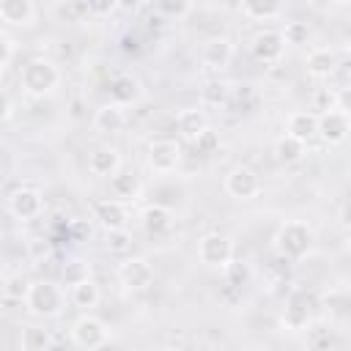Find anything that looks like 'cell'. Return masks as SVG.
Returning a JSON list of instances; mask_svg holds the SVG:
<instances>
[{
	"mask_svg": "<svg viewBox=\"0 0 351 351\" xmlns=\"http://www.w3.org/2000/svg\"><path fill=\"white\" fill-rule=\"evenodd\" d=\"M19 85L33 99L52 96L60 85V69L49 58H30L19 71Z\"/></svg>",
	"mask_w": 351,
	"mask_h": 351,
	"instance_id": "cell-1",
	"label": "cell"
},
{
	"mask_svg": "<svg viewBox=\"0 0 351 351\" xmlns=\"http://www.w3.org/2000/svg\"><path fill=\"white\" fill-rule=\"evenodd\" d=\"M313 241H315V233H313V228H310L307 222H302V219H291V222L280 225V230L274 233V250H277V255L285 258V261H299V258H304V255L310 252Z\"/></svg>",
	"mask_w": 351,
	"mask_h": 351,
	"instance_id": "cell-2",
	"label": "cell"
},
{
	"mask_svg": "<svg viewBox=\"0 0 351 351\" xmlns=\"http://www.w3.org/2000/svg\"><path fill=\"white\" fill-rule=\"evenodd\" d=\"M25 304H27V310L36 318H55V315L63 313L66 296H63V291H60L58 282H52V280H36V282H30V291L25 296Z\"/></svg>",
	"mask_w": 351,
	"mask_h": 351,
	"instance_id": "cell-3",
	"label": "cell"
},
{
	"mask_svg": "<svg viewBox=\"0 0 351 351\" xmlns=\"http://www.w3.org/2000/svg\"><path fill=\"white\" fill-rule=\"evenodd\" d=\"M197 258L208 269H228L233 261V241L225 233H206L197 241Z\"/></svg>",
	"mask_w": 351,
	"mask_h": 351,
	"instance_id": "cell-4",
	"label": "cell"
},
{
	"mask_svg": "<svg viewBox=\"0 0 351 351\" xmlns=\"http://www.w3.org/2000/svg\"><path fill=\"white\" fill-rule=\"evenodd\" d=\"M145 162L154 173L167 176L181 165V145L176 140H154V143H148Z\"/></svg>",
	"mask_w": 351,
	"mask_h": 351,
	"instance_id": "cell-5",
	"label": "cell"
},
{
	"mask_svg": "<svg viewBox=\"0 0 351 351\" xmlns=\"http://www.w3.org/2000/svg\"><path fill=\"white\" fill-rule=\"evenodd\" d=\"M71 343L77 348H85V351L101 348L107 343V326L96 315H80L71 324Z\"/></svg>",
	"mask_w": 351,
	"mask_h": 351,
	"instance_id": "cell-6",
	"label": "cell"
},
{
	"mask_svg": "<svg viewBox=\"0 0 351 351\" xmlns=\"http://www.w3.org/2000/svg\"><path fill=\"white\" fill-rule=\"evenodd\" d=\"M225 192L236 200H252L261 192V178L252 167L247 165H236L228 176H225Z\"/></svg>",
	"mask_w": 351,
	"mask_h": 351,
	"instance_id": "cell-7",
	"label": "cell"
},
{
	"mask_svg": "<svg viewBox=\"0 0 351 351\" xmlns=\"http://www.w3.org/2000/svg\"><path fill=\"white\" fill-rule=\"evenodd\" d=\"M351 132V121H348V112L332 107L326 112L318 115V132L315 137H321L326 145H340Z\"/></svg>",
	"mask_w": 351,
	"mask_h": 351,
	"instance_id": "cell-8",
	"label": "cell"
},
{
	"mask_svg": "<svg viewBox=\"0 0 351 351\" xmlns=\"http://www.w3.org/2000/svg\"><path fill=\"white\" fill-rule=\"evenodd\" d=\"M118 280L129 291H145L154 282V266L145 258H123L118 266Z\"/></svg>",
	"mask_w": 351,
	"mask_h": 351,
	"instance_id": "cell-9",
	"label": "cell"
},
{
	"mask_svg": "<svg viewBox=\"0 0 351 351\" xmlns=\"http://www.w3.org/2000/svg\"><path fill=\"white\" fill-rule=\"evenodd\" d=\"M255 60L261 63H277L285 52V41L280 36V30H261L252 36V44H250Z\"/></svg>",
	"mask_w": 351,
	"mask_h": 351,
	"instance_id": "cell-10",
	"label": "cell"
},
{
	"mask_svg": "<svg viewBox=\"0 0 351 351\" xmlns=\"http://www.w3.org/2000/svg\"><path fill=\"white\" fill-rule=\"evenodd\" d=\"M310 324V296L304 291H293L282 310V326L291 332H302Z\"/></svg>",
	"mask_w": 351,
	"mask_h": 351,
	"instance_id": "cell-11",
	"label": "cell"
},
{
	"mask_svg": "<svg viewBox=\"0 0 351 351\" xmlns=\"http://www.w3.org/2000/svg\"><path fill=\"white\" fill-rule=\"evenodd\" d=\"M44 208V200H41V192L38 189H30V186H22L16 192H11L8 197V211L16 217V219H36Z\"/></svg>",
	"mask_w": 351,
	"mask_h": 351,
	"instance_id": "cell-12",
	"label": "cell"
},
{
	"mask_svg": "<svg viewBox=\"0 0 351 351\" xmlns=\"http://www.w3.org/2000/svg\"><path fill=\"white\" fill-rule=\"evenodd\" d=\"M93 217L99 219V225H101L104 230H121V228H126V222H129L126 206H123L121 200H115V197L99 200V203L93 206Z\"/></svg>",
	"mask_w": 351,
	"mask_h": 351,
	"instance_id": "cell-13",
	"label": "cell"
},
{
	"mask_svg": "<svg viewBox=\"0 0 351 351\" xmlns=\"http://www.w3.org/2000/svg\"><path fill=\"white\" fill-rule=\"evenodd\" d=\"M200 60H203L206 69H217V71L225 69L233 60V44H230V38H225V36L208 38L203 44V49H200Z\"/></svg>",
	"mask_w": 351,
	"mask_h": 351,
	"instance_id": "cell-14",
	"label": "cell"
},
{
	"mask_svg": "<svg viewBox=\"0 0 351 351\" xmlns=\"http://www.w3.org/2000/svg\"><path fill=\"white\" fill-rule=\"evenodd\" d=\"M0 19L14 27H30V25H36V5L30 0H3Z\"/></svg>",
	"mask_w": 351,
	"mask_h": 351,
	"instance_id": "cell-15",
	"label": "cell"
},
{
	"mask_svg": "<svg viewBox=\"0 0 351 351\" xmlns=\"http://www.w3.org/2000/svg\"><path fill=\"white\" fill-rule=\"evenodd\" d=\"M335 69H337V52L329 47H315L304 58V71L315 80H326Z\"/></svg>",
	"mask_w": 351,
	"mask_h": 351,
	"instance_id": "cell-16",
	"label": "cell"
},
{
	"mask_svg": "<svg viewBox=\"0 0 351 351\" xmlns=\"http://www.w3.org/2000/svg\"><path fill=\"white\" fill-rule=\"evenodd\" d=\"M88 170H90L93 176H101V178L115 176V173L121 170V154H118V148H112V145H99L96 151H90V156H88Z\"/></svg>",
	"mask_w": 351,
	"mask_h": 351,
	"instance_id": "cell-17",
	"label": "cell"
},
{
	"mask_svg": "<svg viewBox=\"0 0 351 351\" xmlns=\"http://www.w3.org/2000/svg\"><path fill=\"white\" fill-rule=\"evenodd\" d=\"M140 225H143L145 233L159 236V233L170 230V225H173V211H170L167 206H162V203H148V206H143V211H140Z\"/></svg>",
	"mask_w": 351,
	"mask_h": 351,
	"instance_id": "cell-18",
	"label": "cell"
},
{
	"mask_svg": "<svg viewBox=\"0 0 351 351\" xmlns=\"http://www.w3.org/2000/svg\"><path fill=\"white\" fill-rule=\"evenodd\" d=\"M315 132H318V115H315V112H310V110H296V112L288 115L285 134H291V137H296V140H302V143L307 145V143L315 137Z\"/></svg>",
	"mask_w": 351,
	"mask_h": 351,
	"instance_id": "cell-19",
	"label": "cell"
},
{
	"mask_svg": "<svg viewBox=\"0 0 351 351\" xmlns=\"http://www.w3.org/2000/svg\"><path fill=\"white\" fill-rule=\"evenodd\" d=\"M176 126H178V132H181L184 140L195 143V140L208 129V118H206L203 110H197V107H186V110H181V112L176 115Z\"/></svg>",
	"mask_w": 351,
	"mask_h": 351,
	"instance_id": "cell-20",
	"label": "cell"
},
{
	"mask_svg": "<svg viewBox=\"0 0 351 351\" xmlns=\"http://www.w3.org/2000/svg\"><path fill=\"white\" fill-rule=\"evenodd\" d=\"M93 126L99 129V132H104V134H118L123 126H126V112H123V107L121 104H101L99 110H96V115H93Z\"/></svg>",
	"mask_w": 351,
	"mask_h": 351,
	"instance_id": "cell-21",
	"label": "cell"
},
{
	"mask_svg": "<svg viewBox=\"0 0 351 351\" xmlns=\"http://www.w3.org/2000/svg\"><path fill=\"white\" fill-rule=\"evenodd\" d=\"M140 82L132 77V74H115L110 80V96H112V104H132L140 99Z\"/></svg>",
	"mask_w": 351,
	"mask_h": 351,
	"instance_id": "cell-22",
	"label": "cell"
},
{
	"mask_svg": "<svg viewBox=\"0 0 351 351\" xmlns=\"http://www.w3.org/2000/svg\"><path fill=\"white\" fill-rule=\"evenodd\" d=\"M110 192L115 195V200H132V197H137V192H140V181H137V176L132 173V170H118L115 176H110Z\"/></svg>",
	"mask_w": 351,
	"mask_h": 351,
	"instance_id": "cell-23",
	"label": "cell"
},
{
	"mask_svg": "<svg viewBox=\"0 0 351 351\" xmlns=\"http://www.w3.org/2000/svg\"><path fill=\"white\" fill-rule=\"evenodd\" d=\"M241 14L252 22H269L282 14V5L274 0H250V3H241Z\"/></svg>",
	"mask_w": 351,
	"mask_h": 351,
	"instance_id": "cell-24",
	"label": "cell"
},
{
	"mask_svg": "<svg viewBox=\"0 0 351 351\" xmlns=\"http://www.w3.org/2000/svg\"><path fill=\"white\" fill-rule=\"evenodd\" d=\"M99 299H101V291H99L96 280L85 277V280H80V282L71 285V302H74L77 307H85V310H88V307H96Z\"/></svg>",
	"mask_w": 351,
	"mask_h": 351,
	"instance_id": "cell-25",
	"label": "cell"
},
{
	"mask_svg": "<svg viewBox=\"0 0 351 351\" xmlns=\"http://www.w3.org/2000/svg\"><path fill=\"white\" fill-rule=\"evenodd\" d=\"M274 154H277V159H280V162L293 165V162H299V159L307 154V145H304L302 140L291 137V134H282V137L274 143Z\"/></svg>",
	"mask_w": 351,
	"mask_h": 351,
	"instance_id": "cell-26",
	"label": "cell"
},
{
	"mask_svg": "<svg viewBox=\"0 0 351 351\" xmlns=\"http://www.w3.org/2000/svg\"><path fill=\"white\" fill-rule=\"evenodd\" d=\"M228 99H230V85L222 80H208L200 88V101L206 107H222V104H228Z\"/></svg>",
	"mask_w": 351,
	"mask_h": 351,
	"instance_id": "cell-27",
	"label": "cell"
},
{
	"mask_svg": "<svg viewBox=\"0 0 351 351\" xmlns=\"http://www.w3.org/2000/svg\"><path fill=\"white\" fill-rule=\"evenodd\" d=\"M104 247H107L110 255H121V258H126V255L132 252V233H129L126 228H121V230H107V241H104Z\"/></svg>",
	"mask_w": 351,
	"mask_h": 351,
	"instance_id": "cell-28",
	"label": "cell"
},
{
	"mask_svg": "<svg viewBox=\"0 0 351 351\" xmlns=\"http://www.w3.org/2000/svg\"><path fill=\"white\" fill-rule=\"evenodd\" d=\"M27 291H30V280L25 274H8L3 282V296L8 302H25Z\"/></svg>",
	"mask_w": 351,
	"mask_h": 351,
	"instance_id": "cell-29",
	"label": "cell"
},
{
	"mask_svg": "<svg viewBox=\"0 0 351 351\" xmlns=\"http://www.w3.org/2000/svg\"><path fill=\"white\" fill-rule=\"evenodd\" d=\"M49 346V335L41 326H25L22 332V348L25 351H44Z\"/></svg>",
	"mask_w": 351,
	"mask_h": 351,
	"instance_id": "cell-30",
	"label": "cell"
},
{
	"mask_svg": "<svg viewBox=\"0 0 351 351\" xmlns=\"http://www.w3.org/2000/svg\"><path fill=\"white\" fill-rule=\"evenodd\" d=\"M192 145H195V151H197L200 156H211V154H217V151H219V132H214V129L208 126V129H206V132H203Z\"/></svg>",
	"mask_w": 351,
	"mask_h": 351,
	"instance_id": "cell-31",
	"label": "cell"
},
{
	"mask_svg": "<svg viewBox=\"0 0 351 351\" xmlns=\"http://www.w3.org/2000/svg\"><path fill=\"white\" fill-rule=\"evenodd\" d=\"M280 36H282L285 44H307V38H310V27H307V22H288L285 30H282Z\"/></svg>",
	"mask_w": 351,
	"mask_h": 351,
	"instance_id": "cell-32",
	"label": "cell"
},
{
	"mask_svg": "<svg viewBox=\"0 0 351 351\" xmlns=\"http://www.w3.org/2000/svg\"><path fill=\"white\" fill-rule=\"evenodd\" d=\"M63 277H66L69 285H74V282H80V280H85V277H90V274H88L85 261H71V263L63 266Z\"/></svg>",
	"mask_w": 351,
	"mask_h": 351,
	"instance_id": "cell-33",
	"label": "cell"
},
{
	"mask_svg": "<svg viewBox=\"0 0 351 351\" xmlns=\"http://www.w3.org/2000/svg\"><path fill=\"white\" fill-rule=\"evenodd\" d=\"M49 241L47 239H30L27 241V255L33 258V261H44V258H49Z\"/></svg>",
	"mask_w": 351,
	"mask_h": 351,
	"instance_id": "cell-34",
	"label": "cell"
},
{
	"mask_svg": "<svg viewBox=\"0 0 351 351\" xmlns=\"http://www.w3.org/2000/svg\"><path fill=\"white\" fill-rule=\"evenodd\" d=\"M162 14H170V16H184V14H189V3H170V0H162L159 5H156Z\"/></svg>",
	"mask_w": 351,
	"mask_h": 351,
	"instance_id": "cell-35",
	"label": "cell"
},
{
	"mask_svg": "<svg viewBox=\"0 0 351 351\" xmlns=\"http://www.w3.org/2000/svg\"><path fill=\"white\" fill-rule=\"evenodd\" d=\"M247 277H250V269H247V266H241V269H239V266H233V263L228 266V285L241 288V282H244Z\"/></svg>",
	"mask_w": 351,
	"mask_h": 351,
	"instance_id": "cell-36",
	"label": "cell"
},
{
	"mask_svg": "<svg viewBox=\"0 0 351 351\" xmlns=\"http://www.w3.org/2000/svg\"><path fill=\"white\" fill-rule=\"evenodd\" d=\"M14 115V101L5 90H0V121H8Z\"/></svg>",
	"mask_w": 351,
	"mask_h": 351,
	"instance_id": "cell-37",
	"label": "cell"
},
{
	"mask_svg": "<svg viewBox=\"0 0 351 351\" xmlns=\"http://www.w3.org/2000/svg\"><path fill=\"white\" fill-rule=\"evenodd\" d=\"M11 55H14V47H11V41H8L5 36H0V71L8 66Z\"/></svg>",
	"mask_w": 351,
	"mask_h": 351,
	"instance_id": "cell-38",
	"label": "cell"
},
{
	"mask_svg": "<svg viewBox=\"0 0 351 351\" xmlns=\"http://www.w3.org/2000/svg\"><path fill=\"white\" fill-rule=\"evenodd\" d=\"M165 351H184V348H176V346H170V348H165Z\"/></svg>",
	"mask_w": 351,
	"mask_h": 351,
	"instance_id": "cell-39",
	"label": "cell"
}]
</instances>
